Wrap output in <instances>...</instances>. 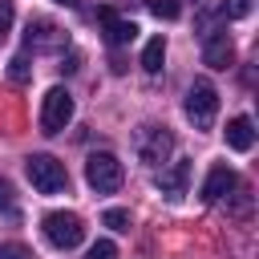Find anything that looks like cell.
I'll return each instance as SVG.
<instances>
[{"label":"cell","instance_id":"cell-19","mask_svg":"<svg viewBox=\"0 0 259 259\" xmlns=\"http://www.w3.org/2000/svg\"><path fill=\"white\" fill-rule=\"evenodd\" d=\"M12 16H16L12 0H0V40H4V36H8V28H12Z\"/></svg>","mask_w":259,"mask_h":259},{"label":"cell","instance_id":"cell-9","mask_svg":"<svg viewBox=\"0 0 259 259\" xmlns=\"http://www.w3.org/2000/svg\"><path fill=\"white\" fill-rule=\"evenodd\" d=\"M235 186H239L235 170L219 162V166H210V174H206V182H202V198H206V202H223V198H227Z\"/></svg>","mask_w":259,"mask_h":259},{"label":"cell","instance_id":"cell-20","mask_svg":"<svg viewBox=\"0 0 259 259\" xmlns=\"http://www.w3.org/2000/svg\"><path fill=\"white\" fill-rule=\"evenodd\" d=\"M0 210H12V186H8V178H0Z\"/></svg>","mask_w":259,"mask_h":259},{"label":"cell","instance_id":"cell-10","mask_svg":"<svg viewBox=\"0 0 259 259\" xmlns=\"http://www.w3.org/2000/svg\"><path fill=\"white\" fill-rule=\"evenodd\" d=\"M97 20L105 24V40H109L113 49H121V45H130V40L138 36V24H134V20L113 16V8H101V12H97Z\"/></svg>","mask_w":259,"mask_h":259},{"label":"cell","instance_id":"cell-17","mask_svg":"<svg viewBox=\"0 0 259 259\" xmlns=\"http://www.w3.org/2000/svg\"><path fill=\"white\" fill-rule=\"evenodd\" d=\"M85 259H117V247L109 243V239H97L93 247H89V255Z\"/></svg>","mask_w":259,"mask_h":259},{"label":"cell","instance_id":"cell-5","mask_svg":"<svg viewBox=\"0 0 259 259\" xmlns=\"http://www.w3.org/2000/svg\"><path fill=\"white\" fill-rule=\"evenodd\" d=\"M85 182L97 190V194H113L121 182H125V170H121V162L113 158V154H89V162H85Z\"/></svg>","mask_w":259,"mask_h":259},{"label":"cell","instance_id":"cell-18","mask_svg":"<svg viewBox=\"0 0 259 259\" xmlns=\"http://www.w3.org/2000/svg\"><path fill=\"white\" fill-rule=\"evenodd\" d=\"M0 259H32V251L24 243H0Z\"/></svg>","mask_w":259,"mask_h":259},{"label":"cell","instance_id":"cell-13","mask_svg":"<svg viewBox=\"0 0 259 259\" xmlns=\"http://www.w3.org/2000/svg\"><path fill=\"white\" fill-rule=\"evenodd\" d=\"M162 61H166V36H150L146 49H142V69L146 73H162Z\"/></svg>","mask_w":259,"mask_h":259},{"label":"cell","instance_id":"cell-15","mask_svg":"<svg viewBox=\"0 0 259 259\" xmlns=\"http://www.w3.org/2000/svg\"><path fill=\"white\" fill-rule=\"evenodd\" d=\"M8 77H12V81H28V77H32L28 57H12V61H8Z\"/></svg>","mask_w":259,"mask_h":259},{"label":"cell","instance_id":"cell-7","mask_svg":"<svg viewBox=\"0 0 259 259\" xmlns=\"http://www.w3.org/2000/svg\"><path fill=\"white\" fill-rule=\"evenodd\" d=\"M202 65H210V69H227V65H235V40L227 36V28L206 32V40H202Z\"/></svg>","mask_w":259,"mask_h":259},{"label":"cell","instance_id":"cell-6","mask_svg":"<svg viewBox=\"0 0 259 259\" xmlns=\"http://www.w3.org/2000/svg\"><path fill=\"white\" fill-rule=\"evenodd\" d=\"M69 121H73V97H69V89L53 85L40 101V134H61Z\"/></svg>","mask_w":259,"mask_h":259},{"label":"cell","instance_id":"cell-12","mask_svg":"<svg viewBox=\"0 0 259 259\" xmlns=\"http://www.w3.org/2000/svg\"><path fill=\"white\" fill-rule=\"evenodd\" d=\"M227 146H231L235 154H247V150L255 146V125H251V117H231V121H227Z\"/></svg>","mask_w":259,"mask_h":259},{"label":"cell","instance_id":"cell-3","mask_svg":"<svg viewBox=\"0 0 259 259\" xmlns=\"http://www.w3.org/2000/svg\"><path fill=\"white\" fill-rule=\"evenodd\" d=\"M134 150H138V162L162 166V162L174 154V134H170L166 125H142L138 138H134Z\"/></svg>","mask_w":259,"mask_h":259},{"label":"cell","instance_id":"cell-8","mask_svg":"<svg viewBox=\"0 0 259 259\" xmlns=\"http://www.w3.org/2000/svg\"><path fill=\"white\" fill-rule=\"evenodd\" d=\"M24 40H28L32 53H57V49H65V32L57 24H49V20H32Z\"/></svg>","mask_w":259,"mask_h":259},{"label":"cell","instance_id":"cell-1","mask_svg":"<svg viewBox=\"0 0 259 259\" xmlns=\"http://www.w3.org/2000/svg\"><path fill=\"white\" fill-rule=\"evenodd\" d=\"M24 174H28L32 190H40V194H65L69 190V170L53 154H32L24 162Z\"/></svg>","mask_w":259,"mask_h":259},{"label":"cell","instance_id":"cell-11","mask_svg":"<svg viewBox=\"0 0 259 259\" xmlns=\"http://www.w3.org/2000/svg\"><path fill=\"white\" fill-rule=\"evenodd\" d=\"M186 182H190V162H174L170 170L158 174V190L166 198H182L186 194Z\"/></svg>","mask_w":259,"mask_h":259},{"label":"cell","instance_id":"cell-21","mask_svg":"<svg viewBox=\"0 0 259 259\" xmlns=\"http://www.w3.org/2000/svg\"><path fill=\"white\" fill-rule=\"evenodd\" d=\"M57 4H65V8H77V4H81V0H57Z\"/></svg>","mask_w":259,"mask_h":259},{"label":"cell","instance_id":"cell-14","mask_svg":"<svg viewBox=\"0 0 259 259\" xmlns=\"http://www.w3.org/2000/svg\"><path fill=\"white\" fill-rule=\"evenodd\" d=\"M101 223H105L109 231H130V210H121V206H109V210L101 214Z\"/></svg>","mask_w":259,"mask_h":259},{"label":"cell","instance_id":"cell-16","mask_svg":"<svg viewBox=\"0 0 259 259\" xmlns=\"http://www.w3.org/2000/svg\"><path fill=\"white\" fill-rule=\"evenodd\" d=\"M150 12L158 20H178V4L174 0H150Z\"/></svg>","mask_w":259,"mask_h":259},{"label":"cell","instance_id":"cell-4","mask_svg":"<svg viewBox=\"0 0 259 259\" xmlns=\"http://www.w3.org/2000/svg\"><path fill=\"white\" fill-rule=\"evenodd\" d=\"M219 113V89L210 81H194L186 89V117L194 121V130H210Z\"/></svg>","mask_w":259,"mask_h":259},{"label":"cell","instance_id":"cell-2","mask_svg":"<svg viewBox=\"0 0 259 259\" xmlns=\"http://www.w3.org/2000/svg\"><path fill=\"white\" fill-rule=\"evenodd\" d=\"M40 231H45V239H49L57 251H73V247H81V239H85V223H81V214H73V210H49V214L40 219Z\"/></svg>","mask_w":259,"mask_h":259}]
</instances>
